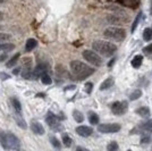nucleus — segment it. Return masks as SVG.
I'll return each mask as SVG.
<instances>
[{
  "label": "nucleus",
  "instance_id": "nucleus-27",
  "mask_svg": "<svg viewBox=\"0 0 152 151\" xmlns=\"http://www.w3.org/2000/svg\"><path fill=\"white\" fill-rule=\"evenodd\" d=\"M141 17H142V13L137 14L136 18L134 19L133 24H132V27H131V32H132V33H134V32H135V30H136V27H137V25H139L140 19H141Z\"/></svg>",
  "mask_w": 152,
  "mask_h": 151
},
{
  "label": "nucleus",
  "instance_id": "nucleus-24",
  "mask_svg": "<svg viewBox=\"0 0 152 151\" xmlns=\"http://www.w3.org/2000/svg\"><path fill=\"white\" fill-rule=\"evenodd\" d=\"M73 117H74V119L77 123H82L83 120H84V116H83V114L80 110H74L73 111Z\"/></svg>",
  "mask_w": 152,
  "mask_h": 151
},
{
  "label": "nucleus",
  "instance_id": "nucleus-6",
  "mask_svg": "<svg viewBox=\"0 0 152 151\" xmlns=\"http://www.w3.org/2000/svg\"><path fill=\"white\" fill-rule=\"evenodd\" d=\"M110 109L116 116H121L127 113L128 103H127V101H115L110 105Z\"/></svg>",
  "mask_w": 152,
  "mask_h": 151
},
{
  "label": "nucleus",
  "instance_id": "nucleus-34",
  "mask_svg": "<svg viewBox=\"0 0 152 151\" xmlns=\"http://www.w3.org/2000/svg\"><path fill=\"white\" fill-rule=\"evenodd\" d=\"M143 52H144L145 55H152V43L149 44V45H146V47H144Z\"/></svg>",
  "mask_w": 152,
  "mask_h": 151
},
{
  "label": "nucleus",
  "instance_id": "nucleus-21",
  "mask_svg": "<svg viewBox=\"0 0 152 151\" xmlns=\"http://www.w3.org/2000/svg\"><path fill=\"white\" fill-rule=\"evenodd\" d=\"M141 95H142V90H140V89H137V90H134L133 92L129 95V100H131V101L137 100V99H140V98H141Z\"/></svg>",
  "mask_w": 152,
  "mask_h": 151
},
{
  "label": "nucleus",
  "instance_id": "nucleus-4",
  "mask_svg": "<svg viewBox=\"0 0 152 151\" xmlns=\"http://www.w3.org/2000/svg\"><path fill=\"white\" fill-rule=\"evenodd\" d=\"M103 35L111 41L121 42L126 38V31L121 27H118V26H109L104 30Z\"/></svg>",
  "mask_w": 152,
  "mask_h": 151
},
{
  "label": "nucleus",
  "instance_id": "nucleus-29",
  "mask_svg": "<svg viewBox=\"0 0 152 151\" xmlns=\"http://www.w3.org/2000/svg\"><path fill=\"white\" fill-rule=\"evenodd\" d=\"M63 142H64V144L66 145V147H70V145H72V142H73V140L68 136V134L64 133V134H63Z\"/></svg>",
  "mask_w": 152,
  "mask_h": 151
},
{
  "label": "nucleus",
  "instance_id": "nucleus-19",
  "mask_svg": "<svg viewBox=\"0 0 152 151\" xmlns=\"http://www.w3.org/2000/svg\"><path fill=\"white\" fill-rule=\"evenodd\" d=\"M15 49V44L6 42V43H1L0 44V50L4 51V52H8V51H12Z\"/></svg>",
  "mask_w": 152,
  "mask_h": 151
},
{
  "label": "nucleus",
  "instance_id": "nucleus-26",
  "mask_svg": "<svg viewBox=\"0 0 152 151\" xmlns=\"http://www.w3.org/2000/svg\"><path fill=\"white\" fill-rule=\"evenodd\" d=\"M15 120H16V123H17V125L20 126L22 128H26V123L25 120L22 118V116H20V114H17L16 116H15Z\"/></svg>",
  "mask_w": 152,
  "mask_h": 151
},
{
  "label": "nucleus",
  "instance_id": "nucleus-20",
  "mask_svg": "<svg viewBox=\"0 0 152 151\" xmlns=\"http://www.w3.org/2000/svg\"><path fill=\"white\" fill-rule=\"evenodd\" d=\"M12 105H13L14 109L16 110V113L22 114V106H20V102L17 98H12Z\"/></svg>",
  "mask_w": 152,
  "mask_h": 151
},
{
  "label": "nucleus",
  "instance_id": "nucleus-31",
  "mask_svg": "<svg viewBox=\"0 0 152 151\" xmlns=\"http://www.w3.org/2000/svg\"><path fill=\"white\" fill-rule=\"evenodd\" d=\"M50 141H51V144L53 145L56 149H60V148H61V143L58 141L57 138H55V136H51Z\"/></svg>",
  "mask_w": 152,
  "mask_h": 151
},
{
  "label": "nucleus",
  "instance_id": "nucleus-14",
  "mask_svg": "<svg viewBox=\"0 0 152 151\" xmlns=\"http://www.w3.org/2000/svg\"><path fill=\"white\" fill-rule=\"evenodd\" d=\"M37 45H38V42H37L35 39H28L25 44V51L26 52H31Z\"/></svg>",
  "mask_w": 152,
  "mask_h": 151
},
{
  "label": "nucleus",
  "instance_id": "nucleus-3",
  "mask_svg": "<svg viewBox=\"0 0 152 151\" xmlns=\"http://www.w3.org/2000/svg\"><path fill=\"white\" fill-rule=\"evenodd\" d=\"M0 144L6 150H19L20 149L19 139L12 132L0 131Z\"/></svg>",
  "mask_w": 152,
  "mask_h": 151
},
{
  "label": "nucleus",
  "instance_id": "nucleus-37",
  "mask_svg": "<svg viewBox=\"0 0 152 151\" xmlns=\"http://www.w3.org/2000/svg\"><path fill=\"white\" fill-rule=\"evenodd\" d=\"M19 72H20V68H19V67H16V68L13 70V74L14 75H17V74H19Z\"/></svg>",
  "mask_w": 152,
  "mask_h": 151
},
{
  "label": "nucleus",
  "instance_id": "nucleus-38",
  "mask_svg": "<svg viewBox=\"0 0 152 151\" xmlns=\"http://www.w3.org/2000/svg\"><path fill=\"white\" fill-rule=\"evenodd\" d=\"M7 58V55L5 54V55H2V56H0V62H4L5 59Z\"/></svg>",
  "mask_w": 152,
  "mask_h": 151
},
{
  "label": "nucleus",
  "instance_id": "nucleus-18",
  "mask_svg": "<svg viewBox=\"0 0 152 151\" xmlns=\"http://www.w3.org/2000/svg\"><path fill=\"white\" fill-rule=\"evenodd\" d=\"M135 113L137 114L139 116H141V117H149L150 109H149V107H140L135 110Z\"/></svg>",
  "mask_w": 152,
  "mask_h": 151
},
{
  "label": "nucleus",
  "instance_id": "nucleus-16",
  "mask_svg": "<svg viewBox=\"0 0 152 151\" xmlns=\"http://www.w3.org/2000/svg\"><path fill=\"white\" fill-rule=\"evenodd\" d=\"M143 63V56L142 55H136L132 59V66L134 68H140V66Z\"/></svg>",
  "mask_w": 152,
  "mask_h": 151
},
{
  "label": "nucleus",
  "instance_id": "nucleus-12",
  "mask_svg": "<svg viewBox=\"0 0 152 151\" xmlns=\"http://www.w3.org/2000/svg\"><path fill=\"white\" fill-rule=\"evenodd\" d=\"M31 131L37 135H43L45 134V128L41 123H39L37 120H32L31 122Z\"/></svg>",
  "mask_w": 152,
  "mask_h": 151
},
{
  "label": "nucleus",
  "instance_id": "nucleus-41",
  "mask_svg": "<svg viewBox=\"0 0 152 151\" xmlns=\"http://www.w3.org/2000/svg\"><path fill=\"white\" fill-rule=\"evenodd\" d=\"M151 13H152V7H151Z\"/></svg>",
  "mask_w": 152,
  "mask_h": 151
},
{
  "label": "nucleus",
  "instance_id": "nucleus-39",
  "mask_svg": "<svg viewBox=\"0 0 152 151\" xmlns=\"http://www.w3.org/2000/svg\"><path fill=\"white\" fill-rule=\"evenodd\" d=\"M0 19H2V13L0 12Z\"/></svg>",
  "mask_w": 152,
  "mask_h": 151
},
{
  "label": "nucleus",
  "instance_id": "nucleus-36",
  "mask_svg": "<svg viewBox=\"0 0 152 151\" xmlns=\"http://www.w3.org/2000/svg\"><path fill=\"white\" fill-rule=\"evenodd\" d=\"M0 77H1L2 81H6L8 78H10V76L8 75V74H6V73H0Z\"/></svg>",
  "mask_w": 152,
  "mask_h": 151
},
{
  "label": "nucleus",
  "instance_id": "nucleus-40",
  "mask_svg": "<svg viewBox=\"0 0 152 151\" xmlns=\"http://www.w3.org/2000/svg\"><path fill=\"white\" fill-rule=\"evenodd\" d=\"M4 1H5V0H0V4H2V2H4Z\"/></svg>",
  "mask_w": 152,
  "mask_h": 151
},
{
  "label": "nucleus",
  "instance_id": "nucleus-30",
  "mask_svg": "<svg viewBox=\"0 0 152 151\" xmlns=\"http://www.w3.org/2000/svg\"><path fill=\"white\" fill-rule=\"evenodd\" d=\"M41 81H42V83L43 84H47V85H49V84H51L52 83V80H51V77L47 73L45 74H43V75H41Z\"/></svg>",
  "mask_w": 152,
  "mask_h": 151
},
{
  "label": "nucleus",
  "instance_id": "nucleus-25",
  "mask_svg": "<svg viewBox=\"0 0 152 151\" xmlns=\"http://www.w3.org/2000/svg\"><path fill=\"white\" fill-rule=\"evenodd\" d=\"M18 59H19V54H16V55H14L9 60H8V63L6 64V66L7 67H13L15 64L18 62Z\"/></svg>",
  "mask_w": 152,
  "mask_h": 151
},
{
  "label": "nucleus",
  "instance_id": "nucleus-17",
  "mask_svg": "<svg viewBox=\"0 0 152 151\" xmlns=\"http://www.w3.org/2000/svg\"><path fill=\"white\" fill-rule=\"evenodd\" d=\"M140 128H141L143 132H152V119L143 122V123L140 125Z\"/></svg>",
  "mask_w": 152,
  "mask_h": 151
},
{
  "label": "nucleus",
  "instance_id": "nucleus-11",
  "mask_svg": "<svg viewBox=\"0 0 152 151\" xmlns=\"http://www.w3.org/2000/svg\"><path fill=\"white\" fill-rule=\"evenodd\" d=\"M107 21L110 24H121L123 22H127V18L124 17V15L113 14V15H109V16H108Z\"/></svg>",
  "mask_w": 152,
  "mask_h": 151
},
{
  "label": "nucleus",
  "instance_id": "nucleus-15",
  "mask_svg": "<svg viewBox=\"0 0 152 151\" xmlns=\"http://www.w3.org/2000/svg\"><path fill=\"white\" fill-rule=\"evenodd\" d=\"M121 4L124 5V6L126 7H129V8H136V7L140 5V1L141 0H121Z\"/></svg>",
  "mask_w": 152,
  "mask_h": 151
},
{
  "label": "nucleus",
  "instance_id": "nucleus-8",
  "mask_svg": "<svg viewBox=\"0 0 152 151\" xmlns=\"http://www.w3.org/2000/svg\"><path fill=\"white\" fill-rule=\"evenodd\" d=\"M48 72V66L45 64H39L38 66L32 72V80H38L41 75H43Z\"/></svg>",
  "mask_w": 152,
  "mask_h": 151
},
{
  "label": "nucleus",
  "instance_id": "nucleus-7",
  "mask_svg": "<svg viewBox=\"0 0 152 151\" xmlns=\"http://www.w3.org/2000/svg\"><path fill=\"white\" fill-rule=\"evenodd\" d=\"M121 126L118 123H107V124H100L98 125V131L103 134H111V133L119 132Z\"/></svg>",
  "mask_w": 152,
  "mask_h": 151
},
{
  "label": "nucleus",
  "instance_id": "nucleus-9",
  "mask_svg": "<svg viewBox=\"0 0 152 151\" xmlns=\"http://www.w3.org/2000/svg\"><path fill=\"white\" fill-rule=\"evenodd\" d=\"M76 133H77L80 136H82V138H89L90 135H92L93 130H92V127H90V126L81 125L76 127Z\"/></svg>",
  "mask_w": 152,
  "mask_h": 151
},
{
  "label": "nucleus",
  "instance_id": "nucleus-22",
  "mask_svg": "<svg viewBox=\"0 0 152 151\" xmlns=\"http://www.w3.org/2000/svg\"><path fill=\"white\" fill-rule=\"evenodd\" d=\"M89 122H90V124H93V125L99 124V116H98L95 113H93V111H90L89 113Z\"/></svg>",
  "mask_w": 152,
  "mask_h": 151
},
{
  "label": "nucleus",
  "instance_id": "nucleus-32",
  "mask_svg": "<svg viewBox=\"0 0 152 151\" xmlns=\"http://www.w3.org/2000/svg\"><path fill=\"white\" fill-rule=\"evenodd\" d=\"M12 39V35L8 33H0V42H7Z\"/></svg>",
  "mask_w": 152,
  "mask_h": 151
},
{
  "label": "nucleus",
  "instance_id": "nucleus-2",
  "mask_svg": "<svg viewBox=\"0 0 152 151\" xmlns=\"http://www.w3.org/2000/svg\"><path fill=\"white\" fill-rule=\"evenodd\" d=\"M92 48L95 52H98L100 56L103 57H111L114 56L117 51V45L108 41L103 40H95L92 43Z\"/></svg>",
  "mask_w": 152,
  "mask_h": 151
},
{
  "label": "nucleus",
  "instance_id": "nucleus-5",
  "mask_svg": "<svg viewBox=\"0 0 152 151\" xmlns=\"http://www.w3.org/2000/svg\"><path fill=\"white\" fill-rule=\"evenodd\" d=\"M82 56L88 63L95 66V67H100V66H102V64H103V60H102V58L100 57V55L98 52H95L94 50L86 49V50H84L82 52Z\"/></svg>",
  "mask_w": 152,
  "mask_h": 151
},
{
  "label": "nucleus",
  "instance_id": "nucleus-10",
  "mask_svg": "<svg viewBox=\"0 0 152 151\" xmlns=\"http://www.w3.org/2000/svg\"><path fill=\"white\" fill-rule=\"evenodd\" d=\"M45 122L51 128H58L59 127V120H58L57 116L53 115L52 113H48L47 117H45Z\"/></svg>",
  "mask_w": 152,
  "mask_h": 151
},
{
  "label": "nucleus",
  "instance_id": "nucleus-1",
  "mask_svg": "<svg viewBox=\"0 0 152 151\" xmlns=\"http://www.w3.org/2000/svg\"><path fill=\"white\" fill-rule=\"evenodd\" d=\"M69 66H70V69H72V73L78 80H85V78H88L89 76H91L94 73L95 70L93 67H91L88 64L80 62V60H73L70 63Z\"/></svg>",
  "mask_w": 152,
  "mask_h": 151
},
{
  "label": "nucleus",
  "instance_id": "nucleus-13",
  "mask_svg": "<svg viewBox=\"0 0 152 151\" xmlns=\"http://www.w3.org/2000/svg\"><path fill=\"white\" fill-rule=\"evenodd\" d=\"M114 84H115L114 77H108L107 80H104V81L101 83V85H100V91H104V90H108V89L113 88Z\"/></svg>",
  "mask_w": 152,
  "mask_h": 151
},
{
  "label": "nucleus",
  "instance_id": "nucleus-28",
  "mask_svg": "<svg viewBox=\"0 0 152 151\" xmlns=\"http://www.w3.org/2000/svg\"><path fill=\"white\" fill-rule=\"evenodd\" d=\"M143 39L145 41H151L152 40V29H145L143 31Z\"/></svg>",
  "mask_w": 152,
  "mask_h": 151
},
{
  "label": "nucleus",
  "instance_id": "nucleus-23",
  "mask_svg": "<svg viewBox=\"0 0 152 151\" xmlns=\"http://www.w3.org/2000/svg\"><path fill=\"white\" fill-rule=\"evenodd\" d=\"M32 70L31 67L30 66H27L23 72H22V76H23V78H25V80H32Z\"/></svg>",
  "mask_w": 152,
  "mask_h": 151
},
{
  "label": "nucleus",
  "instance_id": "nucleus-33",
  "mask_svg": "<svg viewBox=\"0 0 152 151\" xmlns=\"http://www.w3.org/2000/svg\"><path fill=\"white\" fill-rule=\"evenodd\" d=\"M107 150L108 151H116V150H118V144H117V142H115V141L110 142V143L107 145Z\"/></svg>",
  "mask_w": 152,
  "mask_h": 151
},
{
  "label": "nucleus",
  "instance_id": "nucleus-35",
  "mask_svg": "<svg viewBox=\"0 0 152 151\" xmlns=\"http://www.w3.org/2000/svg\"><path fill=\"white\" fill-rule=\"evenodd\" d=\"M92 86H93V84L91 82H88L85 84V91L88 92V93H91V91H92Z\"/></svg>",
  "mask_w": 152,
  "mask_h": 151
}]
</instances>
